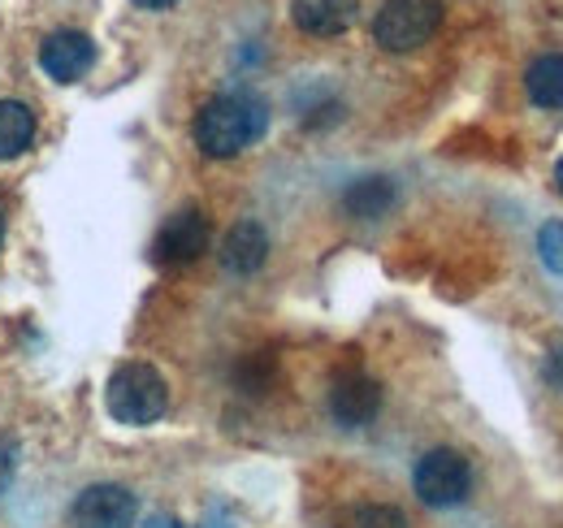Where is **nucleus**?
Returning <instances> with one entry per match:
<instances>
[{
    "label": "nucleus",
    "instance_id": "f257e3e1",
    "mask_svg": "<svg viewBox=\"0 0 563 528\" xmlns=\"http://www.w3.org/2000/svg\"><path fill=\"white\" fill-rule=\"evenodd\" d=\"M265 131H269V105L252 91H221L196 113V147L212 161L247 152L252 143L265 139Z\"/></svg>",
    "mask_w": 563,
    "mask_h": 528
},
{
    "label": "nucleus",
    "instance_id": "f03ea898",
    "mask_svg": "<svg viewBox=\"0 0 563 528\" xmlns=\"http://www.w3.org/2000/svg\"><path fill=\"white\" fill-rule=\"evenodd\" d=\"M104 403H109V416L118 425H156L169 407V386L165 377L143 364V360H131V364H118L113 377H109V391H104Z\"/></svg>",
    "mask_w": 563,
    "mask_h": 528
},
{
    "label": "nucleus",
    "instance_id": "7ed1b4c3",
    "mask_svg": "<svg viewBox=\"0 0 563 528\" xmlns=\"http://www.w3.org/2000/svg\"><path fill=\"white\" fill-rule=\"evenodd\" d=\"M442 22V0H386L373 18V40L386 53H412L429 44Z\"/></svg>",
    "mask_w": 563,
    "mask_h": 528
},
{
    "label": "nucleus",
    "instance_id": "20e7f679",
    "mask_svg": "<svg viewBox=\"0 0 563 528\" xmlns=\"http://www.w3.org/2000/svg\"><path fill=\"white\" fill-rule=\"evenodd\" d=\"M412 481H417V494H421L424 507H460L473 490V468L460 451L438 447V451L421 455Z\"/></svg>",
    "mask_w": 563,
    "mask_h": 528
},
{
    "label": "nucleus",
    "instance_id": "39448f33",
    "mask_svg": "<svg viewBox=\"0 0 563 528\" xmlns=\"http://www.w3.org/2000/svg\"><path fill=\"white\" fill-rule=\"evenodd\" d=\"M209 252V217L200 212V208H183V212H174L161 230H156V239H152V261L156 264H191L200 261Z\"/></svg>",
    "mask_w": 563,
    "mask_h": 528
},
{
    "label": "nucleus",
    "instance_id": "423d86ee",
    "mask_svg": "<svg viewBox=\"0 0 563 528\" xmlns=\"http://www.w3.org/2000/svg\"><path fill=\"white\" fill-rule=\"evenodd\" d=\"M140 516V503L126 485H87L70 507L74 528H131Z\"/></svg>",
    "mask_w": 563,
    "mask_h": 528
},
{
    "label": "nucleus",
    "instance_id": "0eeeda50",
    "mask_svg": "<svg viewBox=\"0 0 563 528\" xmlns=\"http://www.w3.org/2000/svg\"><path fill=\"white\" fill-rule=\"evenodd\" d=\"M382 411V386L368 377V373H339L334 382H330V416H334V425H343V429H364L373 416Z\"/></svg>",
    "mask_w": 563,
    "mask_h": 528
},
{
    "label": "nucleus",
    "instance_id": "6e6552de",
    "mask_svg": "<svg viewBox=\"0 0 563 528\" xmlns=\"http://www.w3.org/2000/svg\"><path fill=\"white\" fill-rule=\"evenodd\" d=\"M96 62V44H91V35H82V31H53L44 44H40V69L48 74V78H57V82H78L87 69Z\"/></svg>",
    "mask_w": 563,
    "mask_h": 528
},
{
    "label": "nucleus",
    "instance_id": "1a4fd4ad",
    "mask_svg": "<svg viewBox=\"0 0 563 528\" xmlns=\"http://www.w3.org/2000/svg\"><path fill=\"white\" fill-rule=\"evenodd\" d=\"M290 18L303 35L317 40H334L343 31H352L360 18V0H290Z\"/></svg>",
    "mask_w": 563,
    "mask_h": 528
},
{
    "label": "nucleus",
    "instance_id": "9d476101",
    "mask_svg": "<svg viewBox=\"0 0 563 528\" xmlns=\"http://www.w3.org/2000/svg\"><path fill=\"white\" fill-rule=\"evenodd\" d=\"M269 261V234L261 221H239L221 239V268L234 277H252L261 264Z\"/></svg>",
    "mask_w": 563,
    "mask_h": 528
},
{
    "label": "nucleus",
    "instance_id": "9b49d317",
    "mask_svg": "<svg viewBox=\"0 0 563 528\" xmlns=\"http://www.w3.org/2000/svg\"><path fill=\"white\" fill-rule=\"evenodd\" d=\"M399 204V191L390 178L373 174V178H355L352 187L343 191V212L355 217V221H382L390 208Z\"/></svg>",
    "mask_w": 563,
    "mask_h": 528
},
{
    "label": "nucleus",
    "instance_id": "f8f14e48",
    "mask_svg": "<svg viewBox=\"0 0 563 528\" xmlns=\"http://www.w3.org/2000/svg\"><path fill=\"white\" fill-rule=\"evenodd\" d=\"M35 143V113L22 100H0V161H18Z\"/></svg>",
    "mask_w": 563,
    "mask_h": 528
},
{
    "label": "nucleus",
    "instance_id": "ddd939ff",
    "mask_svg": "<svg viewBox=\"0 0 563 528\" xmlns=\"http://www.w3.org/2000/svg\"><path fill=\"white\" fill-rule=\"evenodd\" d=\"M525 87H529V100L538 109H563V57L560 53H547L538 57L533 66L525 69Z\"/></svg>",
    "mask_w": 563,
    "mask_h": 528
},
{
    "label": "nucleus",
    "instance_id": "4468645a",
    "mask_svg": "<svg viewBox=\"0 0 563 528\" xmlns=\"http://www.w3.org/2000/svg\"><path fill=\"white\" fill-rule=\"evenodd\" d=\"M234 382L243 395H265L269 382H274V360L269 355H247L234 364Z\"/></svg>",
    "mask_w": 563,
    "mask_h": 528
},
{
    "label": "nucleus",
    "instance_id": "2eb2a0df",
    "mask_svg": "<svg viewBox=\"0 0 563 528\" xmlns=\"http://www.w3.org/2000/svg\"><path fill=\"white\" fill-rule=\"evenodd\" d=\"M347 528H408V516L390 503H368V507H355Z\"/></svg>",
    "mask_w": 563,
    "mask_h": 528
},
{
    "label": "nucleus",
    "instance_id": "dca6fc26",
    "mask_svg": "<svg viewBox=\"0 0 563 528\" xmlns=\"http://www.w3.org/2000/svg\"><path fill=\"white\" fill-rule=\"evenodd\" d=\"M538 256H542V264H547L551 273L563 277V221H547V226L538 230Z\"/></svg>",
    "mask_w": 563,
    "mask_h": 528
},
{
    "label": "nucleus",
    "instance_id": "f3484780",
    "mask_svg": "<svg viewBox=\"0 0 563 528\" xmlns=\"http://www.w3.org/2000/svg\"><path fill=\"white\" fill-rule=\"evenodd\" d=\"M13 472H18V451H13L9 442H0V494L9 490V481H13Z\"/></svg>",
    "mask_w": 563,
    "mask_h": 528
},
{
    "label": "nucleus",
    "instance_id": "a211bd4d",
    "mask_svg": "<svg viewBox=\"0 0 563 528\" xmlns=\"http://www.w3.org/2000/svg\"><path fill=\"white\" fill-rule=\"evenodd\" d=\"M547 382H551L555 391H563V346L547 360Z\"/></svg>",
    "mask_w": 563,
    "mask_h": 528
},
{
    "label": "nucleus",
    "instance_id": "6ab92c4d",
    "mask_svg": "<svg viewBox=\"0 0 563 528\" xmlns=\"http://www.w3.org/2000/svg\"><path fill=\"white\" fill-rule=\"evenodd\" d=\"M147 528H183V525H178V520H169V516H152Z\"/></svg>",
    "mask_w": 563,
    "mask_h": 528
},
{
    "label": "nucleus",
    "instance_id": "aec40b11",
    "mask_svg": "<svg viewBox=\"0 0 563 528\" xmlns=\"http://www.w3.org/2000/svg\"><path fill=\"white\" fill-rule=\"evenodd\" d=\"M140 9H169V4H178V0H135Z\"/></svg>",
    "mask_w": 563,
    "mask_h": 528
},
{
    "label": "nucleus",
    "instance_id": "412c9836",
    "mask_svg": "<svg viewBox=\"0 0 563 528\" xmlns=\"http://www.w3.org/2000/svg\"><path fill=\"white\" fill-rule=\"evenodd\" d=\"M555 187H560V196H563V156H560V165H555Z\"/></svg>",
    "mask_w": 563,
    "mask_h": 528
},
{
    "label": "nucleus",
    "instance_id": "4be33fe9",
    "mask_svg": "<svg viewBox=\"0 0 563 528\" xmlns=\"http://www.w3.org/2000/svg\"><path fill=\"white\" fill-rule=\"evenodd\" d=\"M0 243H4V217H0Z\"/></svg>",
    "mask_w": 563,
    "mask_h": 528
}]
</instances>
